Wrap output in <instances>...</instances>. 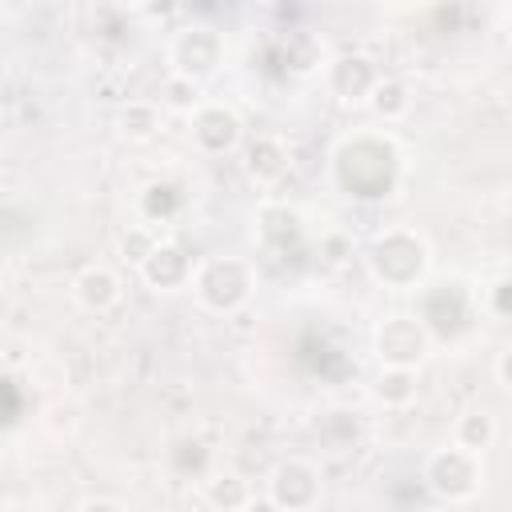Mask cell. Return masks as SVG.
Segmentation results:
<instances>
[{"mask_svg": "<svg viewBox=\"0 0 512 512\" xmlns=\"http://www.w3.org/2000/svg\"><path fill=\"white\" fill-rule=\"evenodd\" d=\"M404 152L388 132H352L332 148V180L348 200H388L400 188Z\"/></svg>", "mask_w": 512, "mask_h": 512, "instance_id": "6da1fadb", "label": "cell"}, {"mask_svg": "<svg viewBox=\"0 0 512 512\" xmlns=\"http://www.w3.org/2000/svg\"><path fill=\"white\" fill-rule=\"evenodd\" d=\"M368 276L396 292H420L432 272V248L416 228H384L368 244Z\"/></svg>", "mask_w": 512, "mask_h": 512, "instance_id": "7a4b0ae2", "label": "cell"}, {"mask_svg": "<svg viewBox=\"0 0 512 512\" xmlns=\"http://www.w3.org/2000/svg\"><path fill=\"white\" fill-rule=\"evenodd\" d=\"M192 292H196L200 308H208L216 316H236L256 292V272L244 256H204L196 264Z\"/></svg>", "mask_w": 512, "mask_h": 512, "instance_id": "3957f363", "label": "cell"}, {"mask_svg": "<svg viewBox=\"0 0 512 512\" xmlns=\"http://www.w3.org/2000/svg\"><path fill=\"white\" fill-rule=\"evenodd\" d=\"M420 480L432 496H440L444 504H468L480 496V484H484V464L476 452H464L456 444H444V448H432L420 464Z\"/></svg>", "mask_w": 512, "mask_h": 512, "instance_id": "277c9868", "label": "cell"}, {"mask_svg": "<svg viewBox=\"0 0 512 512\" xmlns=\"http://www.w3.org/2000/svg\"><path fill=\"white\" fill-rule=\"evenodd\" d=\"M416 320L432 340H456L472 324V292L460 280H436L416 292Z\"/></svg>", "mask_w": 512, "mask_h": 512, "instance_id": "5b68a950", "label": "cell"}, {"mask_svg": "<svg viewBox=\"0 0 512 512\" xmlns=\"http://www.w3.org/2000/svg\"><path fill=\"white\" fill-rule=\"evenodd\" d=\"M224 64V36L212 24H184L168 40V72L204 84Z\"/></svg>", "mask_w": 512, "mask_h": 512, "instance_id": "8992f818", "label": "cell"}, {"mask_svg": "<svg viewBox=\"0 0 512 512\" xmlns=\"http://www.w3.org/2000/svg\"><path fill=\"white\" fill-rule=\"evenodd\" d=\"M372 352L380 360V368H416L424 364V356L432 352V336L428 328L416 320V312H396V316H384L372 332Z\"/></svg>", "mask_w": 512, "mask_h": 512, "instance_id": "52a82bcc", "label": "cell"}, {"mask_svg": "<svg viewBox=\"0 0 512 512\" xmlns=\"http://www.w3.org/2000/svg\"><path fill=\"white\" fill-rule=\"evenodd\" d=\"M268 496L284 508V512H312L324 496V472L316 460L308 456H284L272 472H268Z\"/></svg>", "mask_w": 512, "mask_h": 512, "instance_id": "ba28073f", "label": "cell"}, {"mask_svg": "<svg viewBox=\"0 0 512 512\" xmlns=\"http://www.w3.org/2000/svg\"><path fill=\"white\" fill-rule=\"evenodd\" d=\"M188 132H192V144L196 152L204 156H228L244 144V120L232 104H220V100H204L192 116H188Z\"/></svg>", "mask_w": 512, "mask_h": 512, "instance_id": "9c48e42d", "label": "cell"}, {"mask_svg": "<svg viewBox=\"0 0 512 512\" xmlns=\"http://www.w3.org/2000/svg\"><path fill=\"white\" fill-rule=\"evenodd\" d=\"M380 76L384 72L376 68V60L368 52H340V56H332L324 64V88H328V96L340 100V104H348V108L368 104V96L380 84Z\"/></svg>", "mask_w": 512, "mask_h": 512, "instance_id": "30bf717a", "label": "cell"}, {"mask_svg": "<svg viewBox=\"0 0 512 512\" xmlns=\"http://www.w3.org/2000/svg\"><path fill=\"white\" fill-rule=\"evenodd\" d=\"M136 272H140V280H144L152 292H176V288H192L196 264H192V256H188L184 244L160 240L156 252H152Z\"/></svg>", "mask_w": 512, "mask_h": 512, "instance_id": "8fae6325", "label": "cell"}, {"mask_svg": "<svg viewBox=\"0 0 512 512\" xmlns=\"http://www.w3.org/2000/svg\"><path fill=\"white\" fill-rule=\"evenodd\" d=\"M244 160V176L252 180V184H260V188H268V184H276L284 172H288V164H292V152H288V144L280 140V136H272V132H260V136H252V140H244V152H240Z\"/></svg>", "mask_w": 512, "mask_h": 512, "instance_id": "7c38bea8", "label": "cell"}, {"mask_svg": "<svg viewBox=\"0 0 512 512\" xmlns=\"http://www.w3.org/2000/svg\"><path fill=\"white\" fill-rule=\"evenodd\" d=\"M256 236L268 252H296L304 244V212L292 204H264L256 212Z\"/></svg>", "mask_w": 512, "mask_h": 512, "instance_id": "4fadbf2b", "label": "cell"}, {"mask_svg": "<svg viewBox=\"0 0 512 512\" xmlns=\"http://www.w3.org/2000/svg\"><path fill=\"white\" fill-rule=\"evenodd\" d=\"M72 296H76V304H80L84 312H96V316H100V312H112V308L120 304L124 284H120V276H116L108 264H88V268L76 272Z\"/></svg>", "mask_w": 512, "mask_h": 512, "instance_id": "5bb4252c", "label": "cell"}, {"mask_svg": "<svg viewBox=\"0 0 512 512\" xmlns=\"http://www.w3.org/2000/svg\"><path fill=\"white\" fill-rule=\"evenodd\" d=\"M200 496H204V504L212 512H244L256 492H252V484L236 468H212L200 480Z\"/></svg>", "mask_w": 512, "mask_h": 512, "instance_id": "9a60e30c", "label": "cell"}, {"mask_svg": "<svg viewBox=\"0 0 512 512\" xmlns=\"http://www.w3.org/2000/svg\"><path fill=\"white\" fill-rule=\"evenodd\" d=\"M164 128V108L160 100H124L120 112H116V136L128 140V144H148L156 140Z\"/></svg>", "mask_w": 512, "mask_h": 512, "instance_id": "2e32d148", "label": "cell"}, {"mask_svg": "<svg viewBox=\"0 0 512 512\" xmlns=\"http://www.w3.org/2000/svg\"><path fill=\"white\" fill-rule=\"evenodd\" d=\"M372 400L384 408V412H404L416 404V392H420V372L416 368H380L368 384Z\"/></svg>", "mask_w": 512, "mask_h": 512, "instance_id": "e0dca14e", "label": "cell"}, {"mask_svg": "<svg viewBox=\"0 0 512 512\" xmlns=\"http://www.w3.org/2000/svg\"><path fill=\"white\" fill-rule=\"evenodd\" d=\"M276 60H280V68H284L288 76H312V72H320V64H324V44H320L312 32L292 28V32L280 36Z\"/></svg>", "mask_w": 512, "mask_h": 512, "instance_id": "ac0fdd59", "label": "cell"}, {"mask_svg": "<svg viewBox=\"0 0 512 512\" xmlns=\"http://www.w3.org/2000/svg\"><path fill=\"white\" fill-rule=\"evenodd\" d=\"M496 416L488 412V408H468V412H460L456 416V424H452V444L456 448H464V452H476V456H484L492 444H496Z\"/></svg>", "mask_w": 512, "mask_h": 512, "instance_id": "d6986e66", "label": "cell"}, {"mask_svg": "<svg viewBox=\"0 0 512 512\" xmlns=\"http://www.w3.org/2000/svg\"><path fill=\"white\" fill-rule=\"evenodd\" d=\"M368 108H372V116H376L380 124H396V120L408 116L412 92H408V84H404L400 76H380V84H376L372 96H368Z\"/></svg>", "mask_w": 512, "mask_h": 512, "instance_id": "ffe728a7", "label": "cell"}, {"mask_svg": "<svg viewBox=\"0 0 512 512\" xmlns=\"http://www.w3.org/2000/svg\"><path fill=\"white\" fill-rule=\"evenodd\" d=\"M180 204H184V196H180V188H176L172 180H152V184H144L140 196H136V212H140L148 224H168V220L180 212Z\"/></svg>", "mask_w": 512, "mask_h": 512, "instance_id": "44dd1931", "label": "cell"}, {"mask_svg": "<svg viewBox=\"0 0 512 512\" xmlns=\"http://www.w3.org/2000/svg\"><path fill=\"white\" fill-rule=\"evenodd\" d=\"M168 464H172L180 476H196V480H204V476L216 468V464H212V452H208V444H204L200 436H180V440H172Z\"/></svg>", "mask_w": 512, "mask_h": 512, "instance_id": "7402d4cb", "label": "cell"}, {"mask_svg": "<svg viewBox=\"0 0 512 512\" xmlns=\"http://www.w3.org/2000/svg\"><path fill=\"white\" fill-rule=\"evenodd\" d=\"M160 108H168V112H180V116H192L200 104H204V84H196V80H184V76H164V84H160Z\"/></svg>", "mask_w": 512, "mask_h": 512, "instance_id": "603a6c76", "label": "cell"}, {"mask_svg": "<svg viewBox=\"0 0 512 512\" xmlns=\"http://www.w3.org/2000/svg\"><path fill=\"white\" fill-rule=\"evenodd\" d=\"M156 244H160V236H156L148 224H128V228L120 232V240H116L120 256H124L128 264H136V268L156 252Z\"/></svg>", "mask_w": 512, "mask_h": 512, "instance_id": "cb8c5ba5", "label": "cell"}, {"mask_svg": "<svg viewBox=\"0 0 512 512\" xmlns=\"http://www.w3.org/2000/svg\"><path fill=\"white\" fill-rule=\"evenodd\" d=\"M480 304H484V308H488L496 320H512V276H500V280H492Z\"/></svg>", "mask_w": 512, "mask_h": 512, "instance_id": "d4e9b609", "label": "cell"}, {"mask_svg": "<svg viewBox=\"0 0 512 512\" xmlns=\"http://www.w3.org/2000/svg\"><path fill=\"white\" fill-rule=\"evenodd\" d=\"M320 256H324L328 264H344V260L352 256V240H348V236H328V240L320 244Z\"/></svg>", "mask_w": 512, "mask_h": 512, "instance_id": "484cf974", "label": "cell"}, {"mask_svg": "<svg viewBox=\"0 0 512 512\" xmlns=\"http://www.w3.org/2000/svg\"><path fill=\"white\" fill-rule=\"evenodd\" d=\"M76 512H128L116 496H84L80 504H76Z\"/></svg>", "mask_w": 512, "mask_h": 512, "instance_id": "4316f807", "label": "cell"}, {"mask_svg": "<svg viewBox=\"0 0 512 512\" xmlns=\"http://www.w3.org/2000/svg\"><path fill=\"white\" fill-rule=\"evenodd\" d=\"M496 380H500V388L512 396V344H504L500 356H496Z\"/></svg>", "mask_w": 512, "mask_h": 512, "instance_id": "83f0119b", "label": "cell"}, {"mask_svg": "<svg viewBox=\"0 0 512 512\" xmlns=\"http://www.w3.org/2000/svg\"><path fill=\"white\" fill-rule=\"evenodd\" d=\"M244 512H284V508H280V504H276V500H272V496L264 492V496H252Z\"/></svg>", "mask_w": 512, "mask_h": 512, "instance_id": "f1b7e54d", "label": "cell"}, {"mask_svg": "<svg viewBox=\"0 0 512 512\" xmlns=\"http://www.w3.org/2000/svg\"><path fill=\"white\" fill-rule=\"evenodd\" d=\"M420 512H444V508H420Z\"/></svg>", "mask_w": 512, "mask_h": 512, "instance_id": "f546056e", "label": "cell"}]
</instances>
